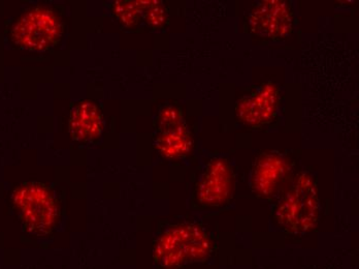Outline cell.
<instances>
[{
	"mask_svg": "<svg viewBox=\"0 0 359 269\" xmlns=\"http://www.w3.org/2000/svg\"><path fill=\"white\" fill-rule=\"evenodd\" d=\"M273 216L279 226L291 233L312 230L319 216L315 177L306 172L297 175L278 203Z\"/></svg>",
	"mask_w": 359,
	"mask_h": 269,
	"instance_id": "obj_1",
	"label": "cell"
},
{
	"mask_svg": "<svg viewBox=\"0 0 359 269\" xmlns=\"http://www.w3.org/2000/svg\"><path fill=\"white\" fill-rule=\"evenodd\" d=\"M212 242L203 229L183 224L164 232L155 246V260L166 268L205 259L211 251Z\"/></svg>",
	"mask_w": 359,
	"mask_h": 269,
	"instance_id": "obj_2",
	"label": "cell"
},
{
	"mask_svg": "<svg viewBox=\"0 0 359 269\" xmlns=\"http://www.w3.org/2000/svg\"><path fill=\"white\" fill-rule=\"evenodd\" d=\"M61 34V22L53 11L37 8L25 13L12 30L14 41L34 51L49 49Z\"/></svg>",
	"mask_w": 359,
	"mask_h": 269,
	"instance_id": "obj_3",
	"label": "cell"
},
{
	"mask_svg": "<svg viewBox=\"0 0 359 269\" xmlns=\"http://www.w3.org/2000/svg\"><path fill=\"white\" fill-rule=\"evenodd\" d=\"M15 204L32 230L46 232L56 218V205L49 191L39 183H26L14 194Z\"/></svg>",
	"mask_w": 359,
	"mask_h": 269,
	"instance_id": "obj_4",
	"label": "cell"
},
{
	"mask_svg": "<svg viewBox=\"0 0 359 269\" xmlns=\"http://www.w3.org/2000/svg\"><path fill=\"white\" fill-rule=\"evenodd\" d=\"M293 11L283 0H266L252 10L248 17L249 29L262 38L277 39L287 36L293 27Z\"/></svg>",
	"mask_w": 359,
	"mask_h": 269,
	"instance_id": "obj_5",
	"label": "cell"
},
{
	"mask_svg": "<svg viewBox=\"0 0 359 269\" xmlns=\"http://www.w3.org/2000/svg\"><path fill=\"white\" fill-rule=\"evenodd\" d=\"M279 98V88L273 83H264L238 100L236 115L247 126H264L275 117Z\"/></svg>",
	"mask_w": 359,
	"mask_h": 269,
	"instance_id": "obj_6",
	"label": "cell"
},
{
	"mask_svg": "<svg viewBox=\"0 0 359 269\" xmlns=\"http://www.w3.org/2000/svg\"><path fill=\"white\" fill-rule=\"evenodd\" d=\"M233 168L223 159L210 162L201 176L198 188L199 202L205 206L224 204L233 196Z\"/></svg>",
	"mask_w": 359,
	"mask_h": 269,
	"instance_id": "obj_7",
	"label": "cell"
},
{
	"mask_svg": "<svg viewBox=\"0 0 359 269\" xmlns=\"http://www.w3.org/2000/svg\"><path fill=\"white\" fill-rule=\"evenodd\" d=\"M156 145L162 155L170 157H181L189 152L191 137L176 109H164L159 116Z\"/></svg>",
	"mask_w": 359,
	"mask_h": 269,
	"instance_id": "obj_8",
	"label": "cell"
},
{
	"mask_svg": "<svg viewBox=\"0 0 359 269\" xmlns=\"http://www.w3.org/2000/svg\"><path fill=\"white\" fill-rule=\"evenodd\" d=\"M287 169L285 159L279 154L264 152L260 155L252 171V189L258 196H273L285 181Z\"/></svg>",
	"mask_w": 359,
	"mask_h": 269,
	"instance_id": "obj_9",
	"label": "cell"
},
{
	"mask_svg": "<svg viewBox=\"0 0 359 269\" xmlns=\"http://www.w3.org/2000/svg\"><path fill=\"white\" fill-rule=\"evenodd\" d=\"M102 128V118L97 106L91 100L79 103L69 119V133L74 139L91 140L98 136Z\"/></svg>",
	"mask_w": 359,
	"mask_h": 269,
	"instance_id": "obj_10",
	"label": "cell"
}]
</instances>
